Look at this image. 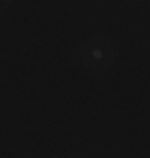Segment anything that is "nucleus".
<instances>
[{"label":"nucleus","instance_id":"obj_1","mask_svg":"<svg viewBox=\"0 0 150 158\" xmlns=\"http://www.w3.org/2000/svg\"><path fill=\"white\" fill-rule=\"evenodd\" d=\"M77 58L87 71L95 74L105 73L116 62V46L106 36H91L79 44Z\"/></svg>","mask_w":150,"mask_h":158},{"label":"nucleus","instance_id":"obj_2","mask_svg":"<svg viewBox=\"0 0 150 158\" xmlns=\"http://www.w3.org/2000/svg\"><path fill=\"white\" fill-rule=\"evenodd\" d=\"M11 0H0V15L5 12L11 6Z\"/></svg>","mask_w":150,"mask_h":158}]
</instances>
